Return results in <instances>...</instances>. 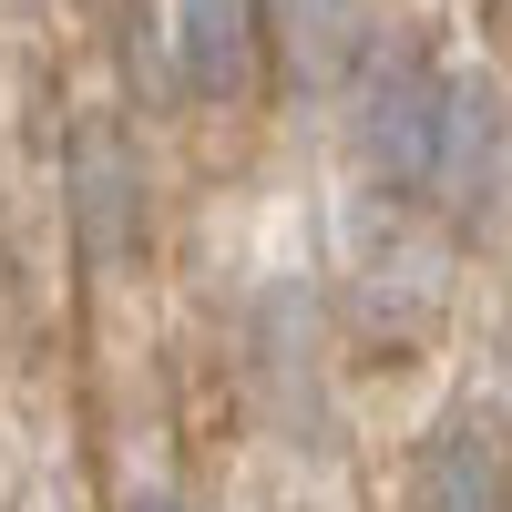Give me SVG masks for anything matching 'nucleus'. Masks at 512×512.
Here are the masks:
<instances>
[{
	"instance_id": "nucleus-1",
	"label": "nucleus",
	"mask_w": 512,
	"mask_h": 512,
	"mask_svg": "<svg viewBox=\"0 0 512 512\" xmlns=\"http://www.w3.org/2000/svg\"><path fill=\"white\" fill-rule=\"evenodd\" d=\"M441 103H451V72L431 62V41H420V31H390V41H369V52H359V72H349V144H359L369 185L390 195V205L431 195Z\"/></svg>"
},
{
	"instance_id": "nucleus-2",
	"label": "nucleus",
	"mask_w": 512,
	"mask_h": 512,
	"mask_svg": "<svg viewBox=\"0 0 512 512\" xmlns=\"http://www.w3.org/2000/svg\"><path fill=\"white\" fill-rule=\"evenodd\" d=\"M62 185H72V246L93 256L103 277L134 267L154 205H144V164H134V144H123L113 113H82V123H72V144H62Z\"/></svg>"
},
{
	"instance_id": "nucleus-3",
	"label": "nucleus",
	"mask_w": 512,
	"mask_h": 512,
	"mask_svg": "<svg viewBox=\"0 0 512 512\" xmlns=\"http://www.w3.org/2000/svg\"><path fill=\"white\" fill-rule=\"evenodd\" d=\"M277 52L267 0H175V72L195 103H246Z\"/></svg>"
},
{
	"instance_id": "nucleus-4",
	"label": "nucleus",
	"mask_w": 512,
	"mask_h": 512,
	"mask_svg": "<svg viewBox=\"0 0 512 512\" xmlns=\"http://www.w3.org/2000/svg\"><path fill=\"white\" fill-rule=\"evenodd\" d=\"M431 195L451 205V226H492V195H502V82L492 72H451Z\"/></svg>"
},
{
	"instance_id": "nucleus-5",
	"label": "nucleus",
	"mask_w": 512,
	"mask_h": 512,
	"mask_svg": "<svg viewBox=\"0 0 512 512\" xmlns=\"http://www.w3.org/2000/svg\"><path fill=\"white\" fill-rule=\"evenodd\" d=\"M410 512H512V461L472 410H451L410 451Z\"/></svg>"
},
{
	"instance_id": "nucleus-6",
	"label": "nucleus",
	"mask_w": 512,
	"mask_h": 512,
	"mask_svg": "<svg viewBox=\"0 0 512 512\" xmlns=\"http://www.w3.org/2000/svg\"><path fill=\"white\" fill-rule=\"evenodd\" d=\"M431 308H441V256L420 246L410 226H369V246H359V318L410 338Z\"/></svg>"
},
{
	"instance_id": "nucleus-7",
	"label": "nucleus",
	"mask_w": 512,
	"mask_h": 512,
	"mask_svg": "<svg viewBox=\"0 0 512 512\" xmlns=\"http://www.w3.org/2000/svg\"><path fill=\"white\" fill-rule=\"evenodd\" d=\"M267 21H277V62L297 93H328V82H349L359 72V0H267Z\"/></svg>"
},
{
	"instance_id": "nucleus-8",
	"label": "nucleus",
	"mask_w": 512,
	"mask_h": 512,
	"mask_svg": "<svg viewBox=\"0 0 512 512\" xmlns=\"http://www.w3.org/2000/svg\"><path fill=\"white\" fill-rule=\"evenodd\" d=\"M123 512H185L175 492H134V502H123Z\"/></svg>"
}]
</instances>
